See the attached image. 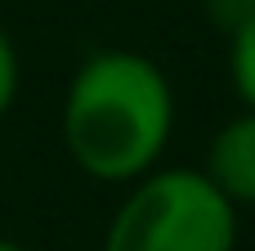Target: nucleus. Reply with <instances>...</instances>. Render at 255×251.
Instances as JSON below:
<instances>
[{"label":"nucleus","instance_id":"obj_1","mask_svg":"<svg viewBox=\"0 0 255 251\" xmlns=\"http://www.w3.org/2000/svg\"><path fill=\"white\" fill-rule=\"evenodd\" d=\"M175 126L179 94L170 72L126 45L85 54L58 99V144L67 162L108 189H130L166 166Z\"/></svg>","mask_w":255,"mask_h":251},{"label":"nucleus","instance_id":"obj_2","mask_svg":"<svg viewBox=\"0 0 255 251\" xmlns=\"http://www.w3.org/2000/svg\"><path fill=\"white\" fill-rule=\"evenodd\" d=\"M242 211L202 175V166H157L121 189L99 251H238Z\"/></svg>","mask_w":255,"mask_h":251},{"label":"nucleus","instance_id":"obj_3","mask_svg":"<svg viewBox=\"0 0 255 251\" xmlns=\"http://www.w3.org/2000/svg\"><path fill=\"white\" fill-rule=\"evenodd\" d=\"M197 166L238 211L255 207V112L238 108L206 139V153Z\"/></svg>","mask_w":255,"mask_h":251},{"label":"nucleus","instance_id":"obj_4","mask_svg":"<svg viewBox=\"0 0 255 251\" xmlns=\"http://www.w3.org/2000/svg\"><path fill=\"white\" fill-rule=\"evenodd\" d=\"M229 40V54H224V63H229V85H233V99L255 112V13L233 31V36H224Z\"/></svg>","mask_w":255,"mask_h":251},{"label":"nucleus","instance_id":"obj_5","mask_svg":"<svg viewBox=\"0 0 255 251\" xmlns=\"http://www.w3.org/2000/svg\"><path fill=\"white\" fill-rule=\"evenodd\" d=\"M18 94H22V54H18L13 36L0 27V121L13 112Z\"/></svg>","mask_w":255,"mask_h":251},{"label":"nucleus","instance_id":"obj_6","mask_svg":"<svg viewBox=\"0 0 255 251\" xmlns=\"http://www.w3.org/2000/svg\"><path fill=\"white\" fill-rule=\"evenodd\" d=\"M202 9H206V22H211L215 31L233 36V31L255 13V0H202Z\"/></svg>","mask_w":255,"mask_h":251},{"label":"nucleus","instance_id":"obj_7","mask_svg":"<svg viewBox=\"0 0 255 251\" xmlns=\"http://www.w3.org/2000/svg\"><path fill=\"white\" fill-rule=\"evenodd\" d=\"M0 251H27V247H22L18 238H4V234H0Z\"/></svg>","mask_w":255,"mask_h":251}]
</instances>
